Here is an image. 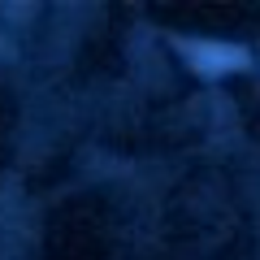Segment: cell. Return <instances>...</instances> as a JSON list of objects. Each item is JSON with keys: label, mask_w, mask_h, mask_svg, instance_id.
<instances>
[{"label": "cell", "mask_w": 260, "mask_h": 260, "mask_svg": "<svg viewBox=\"0 0 260 260\" xmlns=\"http://www.w3.org/2000/svg\"><path fill=\"white\" fill-rule=\"evenodd\" d=\"M182 52L195 61V70L204 74H221L230 65H247V52L243 48H225V44H182Z\"/></svg>", "instance_id": "1"}]
</instances>
